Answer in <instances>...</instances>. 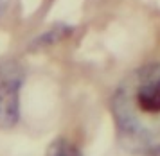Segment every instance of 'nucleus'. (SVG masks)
<instances>
[{"mask_svg": "<svg viewBox=\"0 0 160 156\" xmlns=\"http://www.w3.org/2000/svg\"><path fill=\"white\" fill-rule=\"evenodd\" d=\"M20 85L18 74H6L0 79V129H11L20 119Z\"/></svg>", "mask_w": 160, "mask_h": 156, "instance_id": "obj_2", "label": "nucleus"}, {"mask_svg": "<svg viewBox=\"0 0 160 156\" xmlns=\"http://www.w3.org/2000/svg\"><path fill=\"white\" fill-rule=\"evenodd\" d=\"M47 156H81V151L78 145L67 138H58L49 145Z\"/></svg>", "mask_w": 160, "mask_h": 156, "instance_id": "obj_3", "label": "nucleus"}, {"mask_svg": "<svg viewBox=\"0 0 160 156\" xmlns=\"http://www.w3.org/2000/svg\"><path fill=\"white\" fill-rule=\"evenodd\" d=\"M4 7H6V0H0V13L4 11Z\"/></svg>", "mask_w": 160, "mask_h": 156, "instance_id": "obj_4", "label": "nucleus"}, {"mask_svg": "<svg viewBox=\"0 0 160 156\" xmlns=\"http://www.w3.org/2000/svg\"><path fill=\"white\" fill-rule=\"evenodd\" d=\"M119 142L130 153L160 154V63L133 70L112 99Z\"/></svg>", "mask_w": 160, "mask_h": 156, "instance_id": "obj_1", "label": "nucleus"}]
</instances>
